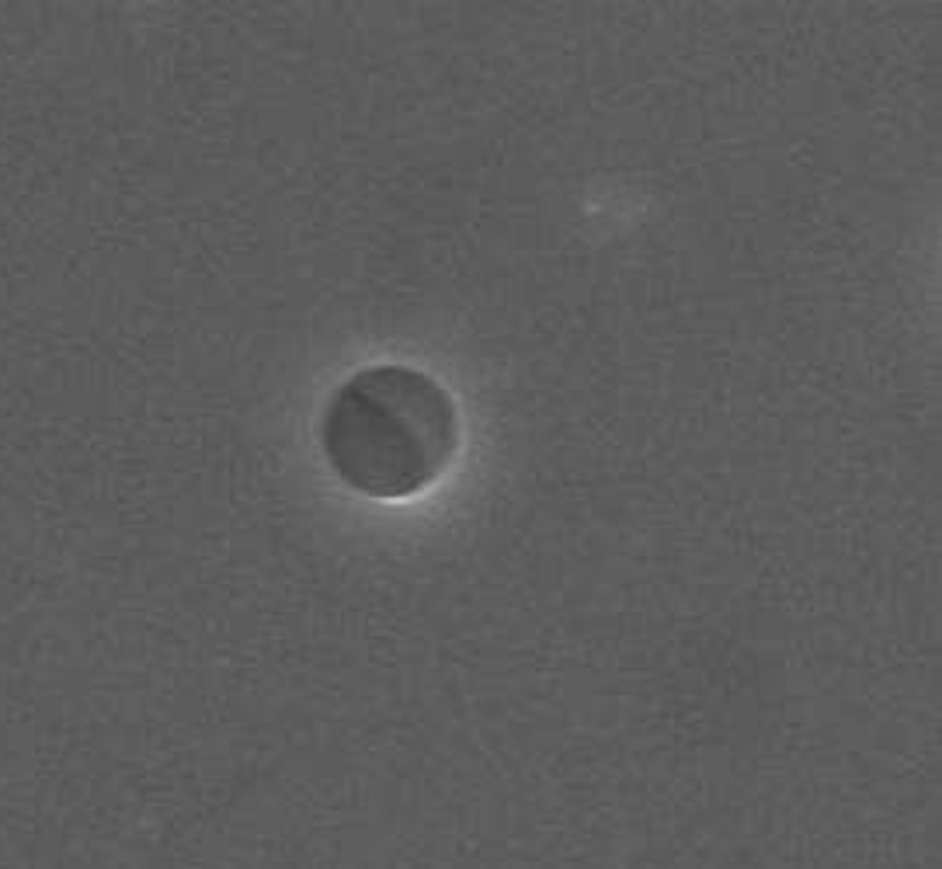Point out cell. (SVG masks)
I'll return each instance as SVG.
<instances>
[{
	"label": "cell",
	"instance_id": "1",
	"mask_svg": "<svg viewBox=\"0 0 942 869\" xmlns=\"http://www.w3.org/2000/svg\"><path fill=\"white\" fill-rule=\"evenodd\" d=\"M459 445L452 393L414 365L383 362L352 372L320 418L331 473L372 501H407L428 491Z\"/></svg>",
	"mask_w": 942,
	"mask_h": 869
}]
</instances>
